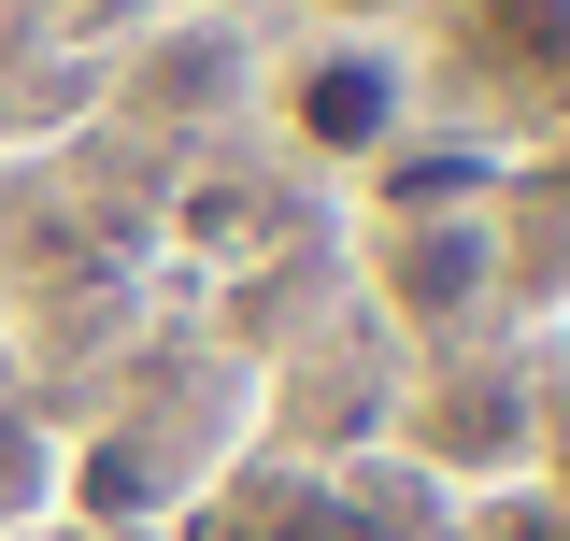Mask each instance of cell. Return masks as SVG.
Segmentation results:
<instances>
[{
	"instance_id": "obj_2",
	"label": "cell",
	"mask_w": 570,
	"mask_h": 541,
	"mask_svg": "<svg viewBox=\"0 0 570 541\" xmlns=\"http://www.w3.org/2000/svg\"><path fill=\"white\" fill-rule=\"evenodd\" d=\"M371 285H385V314L400 328H471L499 299V214L485 200H385V228H371Z\"/></svg>"
},
{
	"instance_id": "obj_5",
	"label": "cell",
	"mask_w": 570,
	"mask_h": 541,
	"mask_svg": "<svg viewBox=\"0 0 570 541\" xmlns=\"http://www.w3.org/2000/svg\"><path fill=\"white\" fill-rule=\"evenodd\" d=\"M414 0H314V29H400Z\"/></svg>"
},
{
	"instance_id": "obj_4",
	"label": "cell",
	"mask_w": 570,
	"mask_h": 541,
	"mask_svg": "<svg viewBox=\"0 0 570 541\" xmlns=\"http://www.w3.org/2000/svg\"><path fill=\"white\" fill-rule=\"evenodd\" d=\"M257 541H371V513H356V499H328V484H285Z\"/></svg>"
},
{
	"instance_id": "obj_1",
	"label": "cell",
	"mask_w": 570,
	"mask_h": 541,
	"mask_svg": "<svg viewBox=\"0 0 570 541\" xmlns=\"http://www.w3.org/2000/svg\"><path fill=\"white\" fill-rule=\"evenodd\" d=\"M272 129L314 171H385L414 142V58H400V29H299L285 71H272Z\"/></svg>"
},
{
	"instance_id": "obj_3",
	"label": "cell",
	"mask_w": 570,
	"mask_h": 541,
	"mask_svg": "<svg viewBox=\"0 0 570 541\" xmlns=\"http://www.w3.org/2000/svg\"><path fill=\"white\" fill-rule=\"evenodd\" d=\"M456 71L513 115H570V0H456Z\"/></svg>"
}]
</instances>
